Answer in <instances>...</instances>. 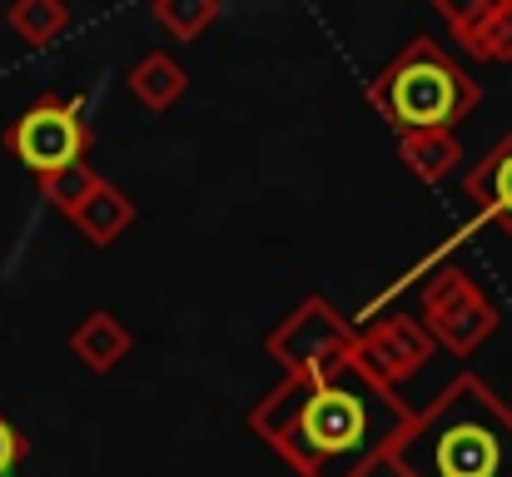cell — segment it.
I'll use <instances>...</instances> for the list:
<instances>
[{"label":"cell","mask_w":512,"mask_h":477,"mask_svg":"<svg viewBox=\"0 0 512 477\" xmlns=\"http://www.w3.org/2000/svg\"><path fill=\"white\" fill-rule=\"evenodd\" d=\"M219 0H155V25H165L174 40H199L214 20H219Z\"/></svg>","instance_id":"14"},{"label":"cell","mask_w":512,"mask_h":477,"mask_svg":"<svg viewBox=\"0 0 512 477\" xmlns=\"http://www.w3.org/2000/svg\"><path fill=\"white\" fill-rule=\"evenodd\" d=\"M453 40L488 65H512V0H438Z\"/></svg>","instance_id":"8"},{"label":"cell","mask_w":512,"mask_h":477,"mask_svg":"<svg viewBox=\"0 0 512 477\" xmlns=\"http://www.w3.org/2000/svg\"><path fill=\"white\" fill-rule=\"evenodd\" d=\"M433 338L418 318L408 314H388V318H368L358 328L353 358L383 383V388H403L413 373H423V363L433 358Z\"/></svg>","instance_id":"7"},{"label":"cell","mask_w":512,"mask_h":477,"mask_svg":"<svg viewBox=\"0 0 512 477\" xmlns=\"http://www.w3.org/2000/svg\"><path fill=\"white\" fill-rule=\"evenodd\" d=\"M398 159H403V169H408L413 179L443 184L448 174L463 169V145H458V135H448V130H438V135H398Z\"/></svg>","instance_id":"13"},{"label":"cell","mask_w":512,"mask_h":477,"mask_svg":"<svg viewBox=\"0 0 512 477\" xmlns=\"http://www.w3.org/2000/svg\"><path fill=\"white\" fill-rule=\"evenodd\" d=\"M100 184H105V179H100V174H95L85 159H80V164H70V169H60V174H45V179H40L45 199H50L60 214H75V209H80V204H85V199H90Z\"/></svg>","instance_id":"15"},{"label":"cell","mask_w":512,"mask_h":477,"mask_svg":"<svg viewBox=\"0 0 512 477\" xmlns=\"http://www.w3.org/2000/svg\"><path fill=\"white\" fill-rule=\"evenodd\" d=\"M368 105L393 135H453L483 105V85L433 35H413L368 80Z\"/></svg>","instance_id":"3"},{"label":"cell","mask_w":512,"mask_h":477,"mask_svg":"<svg viewBox=\"0 0 512 477\" xmlns=\"http://www.w3.org/2000/svg\"><path fill=\"white\" fill-rule=\"evenodd\" d=\"M453 249V244H448ZM448 249L428 259V284H423V328L438 348H448L453 358L478 353L493 333H498V309L493 299L468 279V269L448 264Z\"/></svg>","instance_id":"4"},{"label":"cell","mask_w":512,"mask_h":477,"mask_svg":"<svg viewBox=\"0 0 512 477\" xmlns=\"http://www.w3.org/2000/svg\"><path fill=\"white\" fill-rule=\"evenodd\" d=\"M388 473L512 477V408L478 373H458L428 408H413L388 453Z\"/></svg>","instance_id":"2"},{"label":"cell","mask_w":512,"mask_h":477,"mask_svg":"<svg viewBox=\"0 0 512 477\" xmlns=\"http://www.w3.org/2000/svg\"><path fill=\"white\" fill-rule=\"evenodd\" d=\"M413 408L358 358L329 373H289L249 408V433L299 477H368L388 463Z\"/></svg>","instance_id":"1"},{"label":"cell","mask_w":512,"mask_h":477,"mask_svg":"<svg viewBox=\"0 0 512 477\" xmlns=\"http://www.w3.org/2000/svg\"><path fill=\"white\" fill-rule=\"evenodd\" d=\"M184 90H189V75L179 70V60L165 55V50H150V55L130 70V95H135L150 115L174 110V105L184 100Z\"/></svg>","instance_id":"12"},{"label":"cell","mask_w":512,"mask_h":477,"mask_svg":"<svg viewBox=\"0 0 512 477\" xmlns=\"http://www.w3.org/2000/svg\"><path fill=\"white\" fill-rule=\"evenodd\" d=\"M15 30L30 40V45H50L65 25H70V10L55 5V0H30V5H15Z\"/></svg>","instance_id":"16"},{"label":"cell","mask_w":512,"mask_h":477,"mask_svg":"<svg viewBox=\"0 0 512 477\" xmlns=\"http://www.w3.org/2000/svg\"><path fill=\"white\" fill-rule=\"evenodd\" d=\"M20 458H25V438H20V433H15V428L0 418V477L10 473Z\"/></svg>","instance_id":"17"},{"label":"cell","mask_w":512,"mask_h":477,"mask_svg":"<svg viewBox=\"0 0 512 477\" xmlns=\"http://www.w3.org/2000/svg\"><path fill=\"white\" fill-rule=\"evenodd\" d=\"M10 150L25 169H35L40 179L45 174H60L70 164H80L90 150V125H85V110L80 100H60V95H40L15 125H10Z\"/></svg>","instance_id":"6"},{"label":"cell","mask_w":512,"mask_h":477,"mask_svg":"<svg viewBox=\"0 0 512 477\" xmlns=\"http://www.w3.org/2000/svg\"><path fill=\"white\" fill-rule=\"evenodd\" d=\"M75 229L95 244V249H110L115 239H125L130 229H135V219H140V209H135V199L125 194V189H115V184H100L75 214Z\"/></svg>","instance_id":"11"},{"label":"cell","mask_w":512,"mask_h":477,"mask_svg":"<svg viewBox=\"0 0 512 477\" xmlns=\"http://www.w3.org/2000/svg\"><path fill=\"white\" fill-rule=\"evenodd\" d=\"M70 348H75V358H80L90 373H110V368H120V363L130 358L135 333L110 314V309H95V314H85V323L70 333Z\"/></svg>","instance_id":"10"},{"label":"cell","mask_w":512,"mask_h":477,"mask_svg":"<svg viewBox=\"0 0 512 477\" xmlns=\"http://www.w3.org/2000/svg\"><path fill=\"white\" fill-rule=\"evenodd\" d=\"M353 343H358V328L324 299V294H309L299 309L279 318L269 333H264V353L289 373H329L353 358Z\"/></svg>","instance_id":"5"},{"label":"cell","mask_w":512,"mask_h":477,"mask_svg":"<svg viewBox=\"0 0 512 477\" xmlns=\"http://www.w3.org/2000/svg\"><path fill=\"white\" fill-rule=\"evenodd\" d=\"M463 194L478 204L488 224H498L512 239V130L463 174Z\"/></svg>","instance_id":"9"}]
</instances>
